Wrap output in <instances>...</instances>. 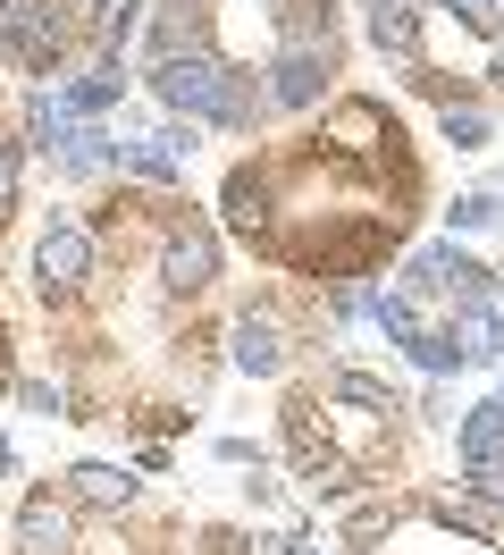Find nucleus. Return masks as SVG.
<instances>
[{
    "label": "nucleus",
    "mask_w": 504,
    "mask_h": 555,
    "mask_svg": "<svg viewBox=\"0 0 504 555\" xmlns=\"http://www.w3.org/2000/svg\"><path fill=\"white\" fill-rule=\"evenodd\" d=\"M152 93H160L177 118H194V127H235V135H253L269 118L261 93H253L228 60H210V51H168V60H152Z\"/></svg>",
    "instance_id": "nucleus-1"
},
{
    "label": "nucleus",
    "mask_w": 504,
    "mask_h": 555,
    "mask_svg": "<svg viewBox=\"0 0 504 555\" xmlns=\"http://www.w3.org/2000/svg\"><path fill=\"white\" fill-rule=\"evenodd\" d=\"M101 270V236L85 219H51L42 236H34V295L42 304H76Z\"/></svg>",
    "instance_id": "nucleus-2"
},
{
    "label": "nucleus",
    "mask_w": 504,
    "mask_h": 555,
    "mask_svg": "<svg viewBox=\"0 0 504 555\" xmlns=\"http://www.w3.org/2000/svg\"><path fill=\"white\" fill-rule=\"evenodd\" d=\"M76 35L51 0H0V60H17L26 76H60Z\"/></svg>",
    "instance_id": "nucleus-3"
},
{
    "label": "nucleus",
    "mask_w": 504,
    "mask_h": 555,
    "mask_svg": "<svg viewBox=\"0 0 504 555\" xmlns=\"http://www.w3.org/2000/svg\"><path fill=\"white\" fill-rule=\"evenodd\" d=\"M219 278V236L210 219H194L185 203H160V286L168 295H202Z\"/></svg>",
    "instance_id": "nucleus-4"
},
{
    "label": "nucleus",
    "mask_w": 504,
    "mask_h": 555,
    "mask_svg": "<svg viewBox=\"0 0 504 555\" xmlns=\"http://www.w3.org/2000/svg\"><path fill=\"white\" fill-rule=\"evenodd\" d=\"M17 555H76V496L34 488L17 505Z\"/></svg>",
    "instance_id": "nucleus-5"
},
{
    "label": "nucleus",
    "mask_w": 504,
    "mask_h": 555,
    "mask_svg": "<svg viewBox=\"0 0 504 555\" xmlns=\"http://www.w3.org/2000/svg\"><path fill=\"white\" fill-rule=\"evenodd\" d=\"M235 371H253V379H277V371H286V328H277V312L235 320Z\"/></svg>",
    "instance_id": "nucleus-6"
},
{
    "label": "nucleus",
    "mask_w": 504,
    "mask_h": 555,
    "mask_svg": "<svg viewBox=\"0 0 504 555\" xmlns=\"http://www.w3.org/2000/svg\"><path fill=\"white\" fill-rule=\"evenodd\" d=\"M362 17H370V42H378L387 60L421 68V17H412L403 0H362Z\"/></svg>",
    "instance_id": "nucleus-7"
},
{
    "label": "nucleus",
    "mask_w": 504,
    "mask_h": 555,
    "mask_svg": "<svg viewBox=\"0 0 504 555\" xmlns=\"http://www.w3.org/2000/svg\"><path fill=\"white\" fill-rule=\"evenodd\" d=\"M67 496H76V505H93V514H127V505H134V480L118 472V463H76V472H67Z\"/></svg>",
    "instance_id": "nucleus-8"
},
{
    "label": "nucleus",
    "mask_w": 504,
    "mask_h": 555,
    "mask_svg": "<svg viewBox=\"0 0 504 555\" xmlns=\"http://www.w3.org/2000/svg\"><path fill=\"white\" fill-rule=\"evenodd\" d=\"M118 93H127V68L101 60V68H85L76 85H67L60 102H67V118H101V109H118Z\"/></svg>",
    "instance_id": "nucleus-9"
},
{
    "label": "nucleus",
    "mask_w": 504,
    "mask_h": 555,
    "mask_svg": "<svg viewBox=\"0 0 504 555\" xmlns=\"http://www.w3.org/2000/svg\"><path fill=\"white\" fill-rule=\"evenodd\" d=\"M463 463H488V454H504V396H488V404H470V421H463Z\"/></svg>",
    "instance_id": "nucleus-10"
},
{
    "label": "nucleus",
    "mask_w": 504,
    "mask_h": 555,
    "mask_svg": "<svg viewBox=\"0 0 504 555\" xmlns=\"http://www.w3.org/2000/svg\"><path fill=\"white\" fill-rule=\"evenodd\" d=\"M437 135L454 143V152H479V143H488V109L479 102H445L437 109Z\"/></svg>",
    "instance_id": "nucleus-11"
},
{
    "label": "nucleus",
    "mask_w": 504,
    "mask_h": 555,
    "mask_svg": "<svg viewBox=\"0 0 504 555\" xmlns=\"http://www.w3.org/2000/svg\"><path fill=\"white\" fill-rule=\"evenodd\" d=\"M445 228H496V194H454V203H445Z\"/></svg>",
    "instance_id": "nucleus-12"
},
{
    "label": "nucleus",
    "mask_w": 504,
    "mask_h": 555,
    "mask_svg": "<svg viewBox=\"0 0 504 555\" xmlns=\"http://www.w3.org/2000/svg\"><path fill=\"white\" fill-rule=\"evenodd\" d=\"M17 396H26L34 413H67V396H60L51 379H17ZM67 421H76V413H67Z\"/></svg>",
    "instance_id": "nucleus-13"
},
{
    "label": "nucleus",
    "mask_w": 504,
    "mask_h": 555,
    "mask_svg": "<svg viewBox=\"0 0 504 555\" xmlns=\"http://www.w3.org/2000/svg\"><path fill=\"white\" fill-rule=\"evenodd\" d=\"M9 210H17V143L0 135V219H9Z\"/></svg>",
    "instance_id": "nucleus-14"
},
{
    "label": "nucleus",
    "mask_w": 504,
    "mask_h": 555,
    "mask_svg": "<svg viewBox=\"0 0 504 555\" xmlns=\"http://www.w3.org/2000/svg\"><path fill=\"white\" fill-rule=\"evenodd\" d=\"M9 463H17V454H9V438H0V472H9Z\"/></svg>",
    "instance_id": "nucleus-15"
},
{
    "label": "nucleus",
    "mask_w": 504,
    "mask_h": 555,
    "mask_svg": "<svg viewBox=\"0 0 504 555\" xmlns=\"http://www.w3.org/2000/svg\"><path fill=\"white\" fill-rule=\"evenodd\" d=\"M496 295H504V286H496Z\"/></svg>",
    "instance_id": "nucleus-16"
},
{
    "label": "nucleus",
    "mask_w": 504,
    "mask_h": 555,
    "mask_svg": "<svg viewBox=\"0 0 504 555\" xmlns=\"http://www.w3.org/2000/svg\"><path fill=\"white\" fill-rule=\"evenodd\" d=\"M496 9H504V0H496Z\"/></svg>",
    "instance_id": "nucleus-17"
},
{
    "label": "nucleus",
    "mask_w": 504,
    "mask_h": 555,
    "mask_svg": "<svg viewBox=\"0 0 504 555\" xmlns=\"http://www.w3.org/2000/svg\"><path fill=\"white\" fill-rule=\"evenodd\" d=\"M295 555H302V547H295Z\"/></svg>",
    "instance_id": "nucleus-18"
}]
</instances>
